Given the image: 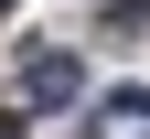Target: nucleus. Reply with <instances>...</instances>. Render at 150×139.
I'll return each mask as SVG.
<instances>
[{
    "instance_id": "f257e3e1",
    "label": "nucleus",
    "mask_w": 150,
    "mask_h": 139,
    "mask_svg": "<svg viewBox=\"0 0 150 139\" xmlns=\"http://www.w3.org/2000/svg\"><path fill=\"white\" fill-rule=\"evenodd\" d=\"M22 96H32V107H64V96H86V64L32 43V54H22Z\"/></svg>"
},
{
    "instance_id": "f03ea898",
    "label": "nucleus",
    "mask_w": 150,
    "mask_h": 139,
    "mask_svg": "<svg viewBox=\"0 0 150 139\" xmlns=\"http://www.w3.org/2000/svg\"><path fill=\"white\" fill-rule=\"evenodd\" d=\"M97 22H107V43H129V32H150V0H107Z\"/></svg>"
},
{
    "instance_id": "7ed1b4c3",
    "label": "nucleus",
    "mask_w": 150,
    "mask_h": 139,
    "mask_svg": "<svg viewBox=\"0 0 150 139\" xmlns=\"http://www.w3.org/2000/svg\"><path fill=\"white\" fill-rule=\"evenodd\" d=\"M0 11H11V0H0Z\"/></svg>"
}]
</instances>
